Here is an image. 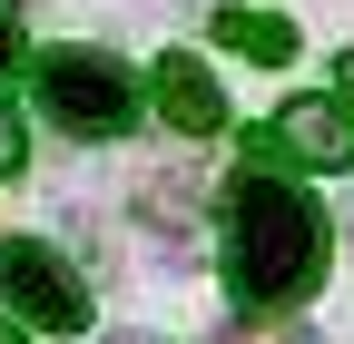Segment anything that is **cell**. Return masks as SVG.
<instances>
[{
  "mask_svg": "<svg viewBox=\"0 0 354 344\" xmlns=\"http://www.w3.org/2000/svg\"><path fill=\"white\" fill-rule=\"evenodd\" d=\"M315 276H325L315 197L266 178V167L227 178V285H236V305H295V295H315Z\"/></svg>",
  "mask_w": 354,
  "mask_h": 344,
  "instance_id": "1",
  "label": "cell"
},
{
  "mask_svg": "<svg viewBox=\"0 0 354 344\" xmlns=\"http://www.w3.org/2000/svg\"><path fill=\"white\" fill-rule=\"evenodd\" d=\"M216 50H236L256 69H286L295 59V20L286 10H256V0H227V10H216Z\"/></svg>",
  "mask_w": 354,
  "mask_h": 344,
  "instance_id": "6",
  "label": "cell"
},
{
  "mask_svg": "<svg viewBox=\"0 0 354 344\" xmlns=\"http://www.w3.org/2000/svg\"><path fill=\"white\" fill-rule=\"evenodd\" d=\"M20 167H30V128H20L10 99H0V178H20Z\"/></svg>",
  "mask_w": 354,
  "mask_h": 344,
  "instance_id": "7",
  "label": "cell"
},
{
  "mask_svg": "<svg viewBox=\"0 0 354 344\" xmlns=\"http://www.w3.org/2000/svg\"><path fill=\"white\" fill-rule=\"evenodd\" d=\"M0 344H30V334H20V325H0Z\"/></svg>",
  "mask_w": 354,
  "mask_h": 344,
  "instance_id": "10",
  "label": "cell"
},
{
  "mask_svg": "<svg viewBox=\"0 0 354 344\" xmlns=\"http://www.w3.org/2000/svg\"><path fill=\"white\" fill-rule=\"evenodd\" d=\"M20 50H30V39H20V10H10V0H0V69H10Z\"/></svg>",
  "mask_w": 354,
  "mask_h": 344,
  "instance_id": "8",
  "label": "cell"
},
{
  "mask_svg": "<svg viewBox=\"0 0 354 344\" xmlns=\"http://www.w3.org/2000/svg\"><path fill=\"white\" fill-rule=\"evenodd\" d=\"M0 305H10V325L88 334V285L69 276V256L39 246V236H0Z\"/></svg>",
  "mask_w": 354,
  "mask_h": 344,
  "instance_id": "3",
  "label": "cell"
},
{
  "mask_svg": "<svg viewBox=\"0 0 354 344\" xmlns=\"http://www.w3.org/2000/svg\"><path fill=\"white\" fill-rule=\"evenodd\" d=\"M335 108H344V118H354V50H344V59H335Z\"/></svg>",
  "mask_w": 354,
  "mask_h": 344,
  "instance_id": "9",
  "label": "cell"
},
{
  "mask_svg": "<svg viewBox=\"0 0 354 344\" xmlns=\"http://www.w3.org/2000/svg\"><path fill=\"white\" fill-rule=\"evenodd\" d=\"M148 99H158V118L177 128V138H216V128H227V99H216V79H207L187 50H167V59L148 69Z\"/></svg>",
  "mask_w": 354,
  "mask_h": 344,
  "instance_id": "5",
  "label": "cell"
},
{
  "mask_svg": "<svg viewBox=\"0 0 354 344\" xmlns=\"http://www.w3.org/2000/svg\"><path fill=\"white\" fill-rule=\"evenodd\" d=\"M39 108H50L69 138H118L138 118V79L109 50H39Z\"/></svg>",
  "mask_w": 354,
  "mask_h": 344,
  "instance_id": "2",
  "label": "cell"
},
{
  "mask_svg": "<svg viewBox=\"0 0 354 344\" xmlns=\"http://www.w3.org/2000/svg\"><path fill=\"white\" fill-rule=\"evenodd\" d=\"M246 157H286V167H354V118L335 99H295L266 138H246Z\"/></svg>",
  "mask_w": 354,
  "mask_h": 344,
  "instance_id": "4",
  "label": "cell"
}]
</instances>
